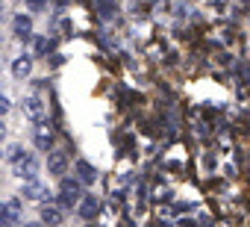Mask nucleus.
<instances>
[{"label":"nucleus","mask_w":250,"mask_h":227,"mask_svg":"<svg viewBox=\"0 0 250 227\" xmlns=\"http://www.w3.org/2000/svg\"><path fill=\"white\" fill-rule=\"evenodd\" d=\"M80 201H83V183L77 177H71V180L65 177L59 183V206L62 209H77Z\"/></svg>","instance_id":"obj_1"},{"label":"nucleus","mask_w":250,"mask_h":227,"mask_svg":"<svg viewBox=\"0 0 250 227\" xmlns=\"http://www.w3.org/2000/svg\"><path fill=\"white\" fill-rule=\"evenodd\" d=\"M21 109H24V115H27L33 124H42V121L47 118V100H44L42 94H24Z\"/></svg>","instance_id":"obj_2"},{"label":"nucleus","mask_w":250,"mask_h":227,"mask_svg":"<svg viewBox=\"0 0 250 227\" xmlns=\"http://www.w3.org/2000/svg\"><path fill=\"white\" fill-rule=\"evenodd\" d=\"M21 198H6V201H0V227H15L21 221Z\"/></svg>","instance_id":"obj_3"},{"label":"nucleus","mask_w":250,"mask_h":227,"mask_svg":"<svg viewBox=\"0 0 250 227\" xmlns=\"http://www.w3.org/2000/svg\"><path fill=\"white\" fill-rule=\"evenodd\" d=\"M12 171H15V177H21V180L27 183V180H39L42 165H39V159H36L33 154H27V157H21L18 162H12Z\"/></svg>","instance_id":"obj_4"},{"label":"nucleus","mask_w":250,"mask_h":227,"mask_svg":"<svg viewBox=\"0 0 250 227\" xmlns=\"http://www.w3.org/2000/svg\"><path fill=\"white\" fill-rule=\"evenodd\" d=\"M65 221V209L59 206V204H42V224L44 227H59Z\"/></svg>","instance_id":"obj_5"},{"label":"nucleus","mask_w":250,"mask_h":227,"mask_svg":"<svg viewBox=\"0 0 250 227\" xmlns=\"http://www.w3.org/2000/svg\"><path fill=\"white\" fill-rule=\"evenodd\" d=\"M33 139H36V148H39V151H47V154L53 151V127H50L47 121L36 124V136H33Z\"/></svg>","instance_id":"obj_6"},{"label":"nucleus","mask_w":250,"mask_h":227,"mask_svg":"<svg viewBox=\"0 0 250 227\" xmlns=\"http://www.w3.org/2000/svg\"><path fill=\"white\" fill-rule=\"evenodd\" d=\"M47 171H50L53 177H62V174L68 171V154H65V151H50V154H47Z\"/></svg>","instance_id":"obj_7"},{"label":"nucleus","mask_w":250,"mask_h":227,"mask_svg":"<svg viewBox=\"0 0 250 227\" xmlns=\"http://www.w3.org/2000/svg\"><path fill=\"white\" fill-rule=\"evenodd\" d=\"M74 171H77V180H80L83 186H94V183H97V168H94L88 159H77Z\"/></svg>","instance_id":"obj_8"},{"label":"nucleus","mask_w":250,"mask_h":227,"mask_svg":"<svg viewBox=\"0 0 250 227\" xmlns=\"http://www.w3.org/2000/svg\"><path fill=\"white\" fill-rule=\"evenodd\" d=\"M24 198H33V201H47L50 198V192H47V186L44 183H39V180H27L24 183Z\"/></svg>","instance_id":"obj_9"},{"label":"nucleus","mask_w":250,"mask_h":227,"mask_svg":"<svg viewBox=\"0 0 250 227\" xmlns=\"http://www.w3.org/2000/svg\"><path fill=\"white\" fill-rule=\"evenodd\" d=\"M30 74H33V56L24 53V56H18V59L12 62V77H15V80H27Z\"/></svg>","instance_id":"obj_10"},{"label":"nucleus","mask_w":250,"mask_h":227,"mask_svg":"<svg viewBox=\"0 0 250 227\" xmlns=\"http://www.w3.org/2000/svg\"><path fill=\"white\" fill-rule=\"evenodd\" d=\"M97 209H100V204H97V198H94V195H83V201H80V206H77V212H80V218H85V221H91V218L97 215Z\"/></svg>","instance_id":"obj_11"},{"label":"nucleus","mask_w":250,"mask_h":227,"mask_svg":"<svg viewBox=\"0 0 250 227\" xmlns=\"http://www.w3.org/2000/svg\"><path fill=\"white\" fill-rule=\"evenodd\" d=\"M12 30H15V36H18L21 42H27V39L33 36V21H30V18H24V15H18V18L12 21Z\"/></svg>","instance_id":"obj_12"},{"label":"nucleus","mask_w":250,"mask_h":227,"mask_svg":"<svg viewBox=\"0 0 250 227\" xmlns=\"http://www.w3.org/2000/svg\"><path fill=\"white\" fill-rule=\"evenodd\" d=\"M97 15L100 18H112L115 15V0H97Z\"/></svg>","instance_id":"obj_13"},{"label":"nucleus","mask_w":250,"mask_h":227,"mask_svg":"<svg viewBox=\"0 0 250 227\" xmlns=\"http://www.w3.org/2000/svg\"><path fill=\"white\" fill-rule=\"evenodd\" d=\"M27 154H30V151H27L24 145H12V148H9V159H12V162H18V159L27 157Z\"/></svg>","instance_id":"obj_14"},{"label":"nucleus","mask_w":250,"mask_h":227,"mask_svg":"<svg viewBox=\"0 0 250 227\" xmlns=\"http://www.w3.org/2000/svg\"><path fill=\"white\" fill-rule=\"evenodd\" d=\"M44 6H47V0H27V9L30 12H42Z\"/></svg>","instance_id":"obj_15"},{"label":"nucleus","mask_w":250,"mask_h":227,"mask_svg":"<svg viewBox=\"0 0 250 227\" xmlns=\"http://www.w3.org/2000/svg\"><path fill=\"white\" fill-rule=\"evenodd\" d=\"M9 109H12V103H9V97H6L3 91H0V118H3V115H6V112H9Z\"/></svg>","instance_id":"obj_16"},{"label":"nucleus","mask_w":250,"mask_h":227,"mask_svg":"<svg viewBox=\"0 0 250 227\" xmlns=\"http://www.w3.org/2000/svg\"><path fill=\"white\" fill-rule=\"evenodd\" d=\"M47 47H50V45H47V39H36V53H39V56H42V53H47Z\"/></svg>","instance_id":"obj_17"},{"label":"nucleus","mask_w":250,"mask_h":227,"mask_svg":"<svg viewBox=\"0 0 250 227\" xmlns=\"http://www.w3.org/2000/svg\"><path fill=\"white\" fill-rule=\"evenodd\" d=\"M6 139V124H3V118H0V142Z\"/></svg>","instance_id":"obj_18"},{"label":"nucleus","mask_w":250,"mask_h":227,"mask_svg":"<svg viewBox=\"0 0 250 227\" xmlns=\"http://www.w3.org/2000/svg\"><path fill=\"white\" fill-rule=\"evenodd\" d=\"M24 227H42V224H24Z\"/></svg>","instance_id":"obj_19"},{"label":"nucleus","mask_w":250,"mask_h":227,"mask_svg":"<svg viewBox=\"0 0 250 227\" xmlns=\"http://www.w3.org/2000/svg\"><path fill=\"white\" fill-rule=\"evenodd\" d=\"M0 3H3V0H0Z\"/></svg>","instance_id":"obj_20"}]
</instances>
